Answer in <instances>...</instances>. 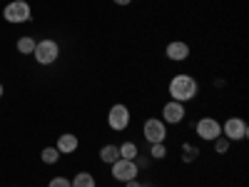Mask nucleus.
Instances as JSON below:
<instances>
[{
  "label": "nucleus",
  "instance_id": "obj_1",
  "mask_svg": "<svg viewBox=\"0 0 249 187\" xmlns=\"http://www.w3.org/2000/svg\"><path fill=\"white\" fill-rule=\"evenodd\" d=\"M170 97L172 100H177V102H190V100H195L197 97V93H199V85H197V80L192 77V75H187V73H182V75H175L172 80H170Z\"/></svg>",
  "mask_w": 249,
  "mask_h": 187
},
{
  "label": "nucleus",
  "instance_id": "obj_2",
  "mask_svg": "<svg viewBox=\"0 0 249 187\" xmlns=\"http://www.w3.org/2000/svg\"><path fill=\"white\" fill-rule=\"evenodd\" d=\"M33 55H35V62H40V65H53V62L57 60V55H60V45L55 43V40H50V37L37 40Z\"/></svg>",
  "mask_w": 249,
  "mask_h": 187
},
{
  "label": "nucleus",
  "instance_id": "obj_3",
  "mask_svg": "<svg viewBox=\"0 0 249 187\" xmlns=\"http://www.w3.org/2000/svg\"><path fill=\"white\" fill-rule=\"evenodd\" d=\"M3 18L8 20V23H28V20L33 18V10L28 5V0H10V3L5 5L3 10Z\"/></svg>",
  "mask_w": 249,
  "mask_h": 187
},
{
  "label": "nucleus",
  "instance_id": "obj_4",
  "mask_svg": "<svg viewBox=\"0 0 249 187\" xmlns=\"http://www.w3.org/2000/svg\"><path fill=\"white\" fill-rule=\"evenodd\" d=\"M142 135H144V140H147L150 145L164 142L167 140V125L162 122V117H150V120H144V125H142Z\"/></svg>",
  "mask_w": 249,
  "mask_h": 187
},
{
  "label": "nucleus",
  "instance_id": "obj_5",
  "mask_svg": "<svg viewBox=\"0 0 249 187\" xmlns=\"http://www.w3.org/2000/svg\"><path fill=\"white\" fill-rule=\"evenodd\" d=\"M222 135L230 140V142H239V140H247L249 135V125L242 120V117H230L222 122Z\"/></svg>",
  "mask_w": 249,
  "mask_h": 187
},
{
  "label": "nucleus",
  "instance_id": "obj_6",
  "mask_svg": "<svg viewBox=\"0 0 249 187\" xmlns=\"http://www.w3.org/2000/svg\"><path fill=\"white\" fill-rule=\"evenodd\" d=\"M107 125H110V130H115V132L127 130V125H130V110H127V105L115 102V105L107 110Z\"/></svg>",
  "mask_w": 249,
  "mask_h": 187
},
{
  "label": "nucleus",
  "instance_id": "obj_7",
  "mask_svg": "<svg viewBox=\"0 0 249 187\" xmlns=\"http://www.w3.org/2000/svg\"><path fill=\"white\" fill-rule=\"evenodd\" d=\"M110 168H112V177H115L117 182H130V180H135L137 172H140L137 162H135V160H124V157H120L117 162H112Z\"/></svg>",
  "mask_w": 249,
  "mask_h": 187
},
{
  "label": "nucleus",
  "instance_id": "obj_8",
  "mask_svg": "<svg viewBox=\"0 0 249 187\" xmlns=\"http://www.w3.org/2000/svg\"><path fill=\"white\" fill-rule=\"evenodd\" d=\"M195 130H197L199 140L212 142V140H217V137L222 135V122H217L214 117H202V120H197Z\"/></svg>",
  "mask_w": 249,
  "mask_h": 187
},
{
  "label": "nucleus",
  "instance_id": "obj_9",
  "mask_svg": "<svg viewBox=\"0 0 249 187\" xmlns=\"http://www.w3.org/2000/svg\"><path fill=\"white\" fill-rule=\"evenodd\" d=\"M184 102H177V100H170L167 105L162 108V122L164 125H179L184 120Z\"/></svg>",
  "mask_w": 249,
  "mask_h": 187
},
{
  "label": "nucleus",
  "instance_id": "obj_10",
  "mask_svg": "<svg viewBox=\"0 0 249 187\" xmlns=\"http://www.w3.org/2000/svg\"><path fill=\"white\" fill-rule=\"evenodd\" d=\"M164 55H167V60L172 62H182L190 57V45L182 43V40H175V43H170L167 48H164Z\"/></svg>",
  "mask_w": 249,
  "mask_h": 187
},
{
  "label": "nucleus",
  "instance_id": "obj_11",
  "mask_svg": "<svg viewBox=\"0 0 249 187\" xmlns=\"http://www.w3.org/2000/svg\"><path fill=\"white\" fill-rule=\"evenodd\" d=\"M55 148H57L60 155H70V152H75V150L80 148V140H77V135H72V132H62V135L57 137V142H55Z\"/></svg>",
  "mask_w": 249,
  "mask_h": 187
},
{
  "label": "nucleus",
  "instance_id": "obj_12",
  "mask_svg": "<svg viewBox=\"0 0 249 187\" xmlns=\"http://www.w3.org/2000/svg\"><path fill=\"white\" fill-rule=\"evenodd\" d=\"M100 160L102 162H105V165H112V162H117L120 160V148H117V145H105V148H102L100 150Z\"/></svg>",
  "mask_w": 249,
  "mask_h": 187
},
{
  "label": "nucleus",
  "instance_id": "obj_13",
  "mask_svg": "<svg viewBox=\"0 0 249 187\" xmlns=\"http://www.w3.org/2000/svg\"><path fill=\"white\" fill-rule=\"evenodd\" d=\"M15 48H18V53H23V55H33V50H35V37H33V35H23V37H18Z\"/></svg>",
  "mask_w": 249,
  "mask_h": 187
},
{
  "label": "nucleus",
  "instance_id": "obj_14",
  "mask_svg": "<svg viewBox=\"0 0 249 187\" xmlns=\"http://www.w3.org/2000/svg\"><path fill=\"white\" fill-rule=\"evenodd\" d=\"M70 185H72V187H97V182H95V177H92L90 172H77V175L70 180Z\"/></svg>",
  "mask_w": 249,
  "mask_h": 187
},
{
  "label": "nucleus",
  "instance_id": "obj_15",
  "mask_svg": "<svg viewBox=\"0 0 249 187\" xmlns=\"http://www.w3.org/2000/svg\"><path fill=\"white\" fill-rule=\"evenodd\" d=\"M117 148H120V157H124V160H135L140 155V148L135 142H122V145H117Z\"/></svg>",
  "mask_w": 249,
  "mask_h": 187
},
{
  "label": "nucleus",
  "instance_id": "obj_16",
  "mask_svg": "<svg viewBox=\"0 0 249 187\" xmlns=\"http://www.w3.org/2000/svg\"><path fill=\"white\" fill-rule=\"evenodd\" d=\"M150 157L152 160H164V157H167V145H164V142L150 145Z\"/></svg>",
  "mask_w": 249,
  "mask_h": 187
},
{
  "label": "nucleus",
  "instance_id": "obj_17",
  "mask_svg": "<svg viewBox=\"0 0 249 187\" xmlns=\"http://www.w3.org/2000/svg\"><path fill=\"white\" fill-rule=\"evenodd\" d=\"M40 157H43L45 165H55L60 160V152H57V148H45L43 152H40Z\"/></svg>",
  "mask_w": 249,
  "mask_h": 187
},
{
  "label": "nucleus",
  "instance_id": "obj_18",
  "mask_svg": "<svg viewBox=\"0 0 249 187\" xmlns=\"http://www.w3.org/2000/svg\"><path fill=\"white\" fill-rule=\"evenodd\" d=\"M197 155H199V150H197V148H192L190 142H184V145H182V160H184V162L197 160Z\"/></svg>",
  "mask_w": 249,
  "mask_h": 187
},
{
  "label": "nucleus",
  "instance_id": "obj_19",
  "mask_svg": "<svg viewBox=\"0 0 249 187\" xmlns=\"http://www.w3.org/2000/svg\"><path fill=\"white\" fill-rule=\"evenodd\" d=\"M212 142H214V150H217L219 155H224L227 150H230V145H232V142L227 140L224 135H219V137H217V140H212Z\"/></svg>",
  "mask_w": 249,
  "mask_h": 187
},
{
  "label": "nucleus",
  "instance_id": "obj_20",
  "mask_svg": "<svg viewBox=\"0 0 249 187\" xmlns=\"http://www.w3.org/2000/svg\"><path fill=\"white\" fill-rule=\"evenodd\" d=\"M48 187H72V185H70L68 177H53V180L48 182Z\"/></svg>",
  "mask_w": 249,
  "mask_h": 187
},
{
  "label": "nucleus",
  "instance_id": "obj_21",
  "mask_svg": "<svg viewBox=\"0 0 249 187\" xmlns=\"http://www.w3.org/2000/svg\"><path fill=\"white\" fill-rule=\"evenodd\" d=\"M124 187H144V185H142V182L135 177V180H130V182H124Z\"/></svg>",
  "mask_w": 249,
  "mask_h": 187
},
{
  "label": "nucleus",
  "instance_id": "obj_22",
  "mask_svg": "<svg viewBox=\"0 0 249 187\" xmlns=\"http://www.w3.org/2000/svg\"><path fill=\"white\" fill-rule=\"evenodd\" d=\"M112 3H115V5H122V8H124V5H130L132 0H112Z\"/></svg>",
  "mask_w": 249,
  "mask_h": 187
},
{
  "label": "nucleus",
  "instance_id": "obj_23",
  "mask_svg": "<svg viewBox=\"0 0 249 187\" xmlns=\"http://www.w3.org/2000/svg\"><path fill=\"white\" fill-rule=\"evenodd\" d=\"M0 97H3V82H0Z\"/></svg>",
  "mask_w": 249,
  "mask_h": 187
}]
</instances>
